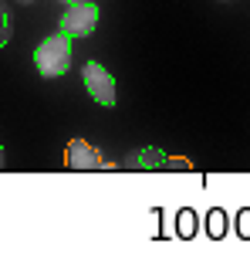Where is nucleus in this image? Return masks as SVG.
<instances>
[{
	"label": "nucleus",
	"mask_w": 250,
	"mask_h": 261,
	"mask_svg": "<svg viewBox=\"0 0 250 261\" xmlns=\"http://www.w3.org/2000/svg\"><path fill=\"white\" fill-rule=\"evenodd\" d=\"M10 41V14L4 7H0V48Z\"/></svg>",
	"instance_id": "nucleus-6"
},
{
	"label": "nucleus",
	"mask_w": 250,
	"mask_h": 261,
	"mask_svg": "<svg viewBox=\"0 0 250 261\" xmlns=\"http://www.w3.org/2000/svg\"><path fill=\"white\" fill-rule=\"evenodd\" d=\"M81 78H85L88 95L95 98L98 106H115V78L108 75V71L98 65V61H85V68H81Z\"/></svg>",
	"instance_id": "nucleus-3"
},
{
	"label": "nucleus",
	"mask_w": 250,
	"mask_h": 261,
	"mask_svg": "<svg viewBox=\"0 0 250 261\" xmlns=\"http://www.w3.org/2000/svg\"><path fill=\"white\" fill-rule=\"evenodd\" d=\"M0 166H4V146H0Z\"/></svg>",
	"instance_id": "nucleus-9"
},
{
	"label": "nucleus",
	"mask_w": 250,
	"mask_h": 261,
	"mask_svg": "<svg viewBox=\"0 0 250 261\" xmlns=\"http://www.w3.org/2000/svg\"><path fill=\"white\" fill-rule=\"evenodd\" d=\"M65 160H68V166H71V170H105V166H112L105 156L98 153L91 143H85V139H75V143H68Z\"/></svg>",
	"instance_id": "nucleus-4"
},
{
	"label": "nucleus",
	"mask_w": 250,
	"mask_h": 261,
	"mask_svg": "<svg viewBox=\"0 0 250 261\" xmlns=\"http://www.w3.org/2000/svg\"><path fill=\"white\" fill-rule=\"evenodd\" d=\"M61 4H75V0H61Z\"/></svg>",
	"instance_id": "nucleus-11"
},
{
	"label": "nucleus",
	"mask_w": 250,
	"mask_h": 261,
	"mask_svg": "<svg viewBox=\"0 0 250 261\" xmlns=\"http://www.w3.org/2000/svg\"><path fill=\"white\" fill-rule=\"evenodd\" d=\"M17 4H34V0H17Z\"/></svg>",
	"instance_id": "nucleus-10"
},
{
	"label": "nucleus",
	"mask_w": 250,
	"mask_h": 261,
	"mask_svg": "<svg viewBox=\"0 0 250 261\" xmlns=\"http://www.w3.org/2000/svg\"><path fill=\"white\" fill-rule=\"evenodd\" d=\"M95 28H98V4H91V0H75L61 14V34H68V38H88Z\"/></svg>",
	"instance_id": "nucleus-2"
},
{
	"label": "nucleus",
	"mask_w": 250,
	"mask_h": 261,
	"mask_svg": "<svg viewBox=\"0 0 250 261\" xmlns=\"http://www.w3.org/2000/svg\"><path fill=\"white\" fill-rule=\"evenodd\" d=\"M213 234H223V214L213 211Z\"/></svg>",
	"instance_id": "nucleus-8"
},
{
	"label": "nucleus",
	"mask_w": 250,
	"mask_h": 261,
	"mask_svg": "<svg viewBox=\"0 0 250 261\" xmlns=\"http://www.w3.org/2000/svg\"><path fill=\"white\" fill-rule=\"evenodd\" d=\"M240 234H243V238H250V211L240 214Z\"/></svg>",
	"instance_id": "nucleus-7"
},
{
	"label": "nucleus",
	"mask_w": 250,
	"mask_h": 261,
	"mask_svg": "<svg viewBox=\"0 0 250 261\" xmlns=\"http://www.w3.org/2000/svg\"><path fill=\"white\" fill-rule=\"evenodd\" d=\"M34 65L44 78H61L71 68V38L68 34H51L48 41H41L34 51Z\"/></svg>",
	"instance_id": "nucleus-1"
},
{
	"label": "nucleus",
	"mask_w": 250,
	"mask_h": 261,
	"mask_svg": "<svg viewBox=\"0 0 250 261\" xmlns=\"http://www.w3.org/2000/svg\"><path fill=\"white\" fill-rule=\"evenodd\" d=\"M129 166H135V170H159V166H166V153L155 149V146H145V149H139L129 160Z\"/></svg>",
	"instance_id": "nucleus-5"
}]
</instances>
